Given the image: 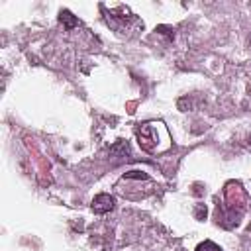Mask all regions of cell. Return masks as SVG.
Masks as SVG:
<instances>
[{"label":"cell","mask_w":251,"mask_h":251,"mask_svg":"<svg viewBox=\"0 0 251 251\" xmlns=\"http://www.w3.org/2000/svg\"><path fill=\"white\" fill-rule=\"evenodd\" d=\"M137 139H139L141 149H145L147 153H163L171 147L169 131L163 126V122H147L139 126Z\"/></svg>","instance_id":"6da1fadb"},{"label":"cell","mask_w":251,"mask_h":251,"mask_svg":"<svg viewBox=\"0 0 251 251\" xmlns=\"http://www.w3.org/2000/svg\"><path fill=\"white\" fill-rule=\"evenodd\" d=\"M249 145H251V141H249Z\"/></svg>","instance_id":"5b68a950"},{"label":"cell","mask_w":251,"mask_h":251,"mask_svg":"<svg viewBox=\"0 0 251 251\" xmlns=\"http://www.w3.org/2000/svg\"><path fill=\"white\" fill-rule=\"evenodd\" d=\"M112 208H114V196H110V194H106V192L98 194V196L92 200V210H94L96 214L110 212Z\"/></svg>","instance_id":"7a4b0ae2"},{"label":"cell","mask_w":251,"mask_h":251,"mask_svg":"<svg viewBox=\"0 0 251 251\" xmlns=\"http://www.w3.org/2000/svg\"><path fill=\"white\" fill-rule=\"evenodd\" d=\"M196 251H222V247L216 245L214 241H204V243H200V245L196 247Z\"/></svg>","instance_id":"3957f363"},{"label":"cell","mask_w":251,"mask_h":251,"mask_svg":"<svg viewBox=\"0 0 251 251\" xmlns=\"http://www.w3.org/2000/svg\"><path fill=\"white\" fill-rule=\"evenodd\" d=\"M61 22H65L69 27H73V25H76V24H78V22L73 18V14H71L69 10H63V12H61Z\"/></svg>","instance_id":"277c9868"}]
</instances>
